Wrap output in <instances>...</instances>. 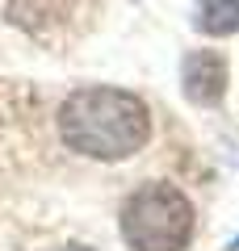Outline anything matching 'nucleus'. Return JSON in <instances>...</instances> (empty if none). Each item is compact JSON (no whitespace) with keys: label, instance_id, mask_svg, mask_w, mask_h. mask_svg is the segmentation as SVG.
<instances>
[{"label":"nucleus","instance_id":"nucleus-3","mask_svg":"<svg viewBox=\"0 0 239 251\" xmlns=\"http://www.w3.org/2000/svg\"><path fill=\"white\" fill-rule=\"evenodd\" d=\"M122 239L130 251H185L193 243L197 218L185 188L151 180L122 201Z\"/></svg>","mask_w":239,"mask_h":251},{"label":"nucleus","instance_id":"nucleus-4","mask_svg":"<svg viewBox=\"0 0 239 251\" xmlns=\"http://www.w3.org/2000/svg\"><path fill=\"white\" fill-rule=\"evenodd\" d=\"M180 88L193 105H218L227 92V59L222 50H189L180 63Z\"/></svg>","mask_w":239,"mask_h":251},{"label":"nucleus","instance_id":"nucleus-6","mask_svg":"<svg viewBox=\"0 0 239 251\" xmlns=\"http://www.w3.org/2000/svg\"><path fill=\"white\" fill-rule=\"evenodd\" d=\"M227 251H239V234H235V239H231V247Z\"/></svg>","mask_w":239,"mask_h":251},{"label":"nucleus","instance_id":"nucleus-7","mask_svg":"<svg viewBox=\"0 0 239 251\" xmlns=\"http://www.w3.org/2000/svg\"><path fill=\"white\" fill-rule=\"evenodd\" d=\"M63 251H97V247H63Z\"/></svg>","mask_w":239,"mask_h":251},{"label":"nucleus","instance_id":"nucleus-5","mask_svg":"<svg viewBox=\"0 0 239 251\" xmlns=\"http://www.w3.org/2000/svg\"><path fill=\"white\" fill-rule=\"evenodd\" d=\"M193 29L206 38H227L239 34V0H197Z\"/></svg>","mask_w":239,"mask_h":251},{"label":"nucleus","instance_id":"nucleus-1","mask_svg":"<svg viewBox=\"0 0 239 251\" xmlns=\"http://www.w3.org/2000/svg\"><path fill=\"white\" fill-rule=\"evenodd\" d=\"M59 143L67 151L97 163H122L147 147L151 138V109L143 97L109 84H89L63 97L59 113Z\"/></svg>","mask_w":239,"mask_h":251},{"label":"nucleus","instance_id":"nucleus-2","mask_svg":"<svg viewBox=\"0 0 239 251\" xmlns=\"http://www.w3.org/2000/svg\"><path fill=\"white\" fill-rule=\"evenodd\" d=\"M105 0H0V46L63 54L97 29Z\"/></svg>","mask_w":239,"mask_h":251}]
</instances>
